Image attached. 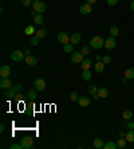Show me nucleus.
Returning <instances> with one entry per match:
<instances>
[{"instance_id":"1","label":"nucleus","mask_w":134,"mask_h":149,"mask_svg":"<svg viewBox=\"0 0 134 149\" xmlns=\"http://www.w3.org/2000/svg\"><path fill=\"white\" fill-rule=\"evenodd\" d=\"M90 46L93 47L94 50H99L102 49V47H105V39L102 38V36H94V38L90 39Z\"/></svg>"},{"instance_id":"2","label":"nucleus","mask_w":134,"mask_h":149,"mask_svg":"<svg viewBox=\"0 0 134 149\" xmlns=\"http://www.w3.org/2000/svg\"><path fill=\"white\" fill-rule=\"evenodd\" d=\"M32 7H34V10L38 12V14H43L46 11V4L42 1V0H35V1H32Z\"/></svg>"},{"instance_id":"3","label":"nucleus","mask_w":134,"mask_h":149,"mask_svg":"<svg viewBox=\"0 0 134 149\" xmlns=\"http://www.w3.org/2000/svg\"><path fill=\"white\" fill-rule=\"evenodd\" d=\"M115 46H117V40H115V38H114V36H110V38L105 39V49H106V50L111 51V50L115 49Z\"/></svg>"},{"instance_id":"4","label":"nucleus","mask_w":134,"mask_h":149,"mask_svg":"<svg viewBox=\"0 0 134 149\" xmlns=\"http://www.w3.org/2000/svg\"><path fill=\"white\" fill-rule=\"evenodd\" d=\"M11 58H12L14 62H20V61L26 59V54L19 51V50H15V51H12V54H11Z\"/></svg>"},{"instance_id":"5","label":"nucleus","mask_w":134,"mask_h":149,"mask_svg":"<svg viewBox=\"0 0 134 149\" xmlns=\"http://www.w3.org/2000/svg\"><path fill=\"white\" fill-rule=\"evenodd\" d=\"M34 86H35V90L43 91L46 89V81L43 78H36L34 82Z\"/></svg>"},{"instance_id":"6","label":"nucleus","mask_w":134,"mask_h":149,"mask_svg":"<svg viewBox=\"0 0 134 149\" xmlns=\"http://www.w3.org/2000/svg\"><path fill=\"white\" fill-rule=\"evenodd\" d=\"M20 144H22V148L23 149H30L32 145H34V139L30 137V136H27V137H24V139L22 140Z\"/></svg>"},{"instance_id":"7","label":"nucleus","mask_w":134,"mask_h":149,"mask_svg":"<svg viewBox=\"0 0 134 149\" xmlns=\"http://www.w3.org/2000/svg\"><path fill=\"white\" fill-rule=\"evenodd\" d=\"M11 75V67L8 65H3L0 67V77L1 78H10Z\"/></svg>"},{"instance_id":"8","label":"nucleus","mask_w":134,"mask_h":149,"mask_svg":"<svg viewBox=\"0 0 134 149\" xmlns=\"http://www.w3.org/2000/svg\"><path fill=\"white\" fill-rule=\"evenodd\" d=\"M91 11H93V6L89 4V3H85L79 7V12H81L82 15H89Z\"/></svg>"},{"instance_id":"9","label":"nucleus","mask_w":134,"mask_h":149,"mask_svg":"<svg viewBox=\"0 0 134 149\" xmlns=\"http://www.w3.org/2000/svg\"><path fill=\"white\" fill-rule=\"evenodd\" d=\"M83 61V54L81 51H74L71 55V62L72 63H82Z\"/></svg>"},{"instance_id":"10","label":"nucleus","mask_w":134,"mask_h":149,"mask_svg":"<svg viewBox=\"0 0 134 149\" xmlns=\"http://www.w3.org/2000/svg\"><path fill=\"white\" fill-rule=\"evenodd\" d=\"M12 86H14V85H12V81H11L10 78H1V81H0V87H1L3 90L11 89Z\"/></svg>"},{"instance_id":"11","label":"nucleus","mask_w":134,"mask_h":149,"mask_svg":"<svg viewBox=\"0 0 134 149\" xmlns=\"http://www.w3.org/2000/svg\"><path fill=\"white\" fill-rule=\"evenodd\" d=\"M56 38H58L59 43H63V45H66V43H69L70 42V36L66 34V32H59Z\"/></svg>"},{"instance_id":"12","label":"nucleus","mask_w":134,"mask_h":149,"mask_svg":"<svg viewBox=\"0 0 134 149\" xmlns=\"http://www.w3.org/2000/svg\"><path fill=\"white\" fill-rule=\"evenodd\" d=\"M81 39H82V35L79 34V32H74V34L70 36V42H71L74 46L78 45L79 42H81Z\"/></svg>"},{"instance_id":"13","label":"nucleus","mask_w":134,"mask_h":149,"mask_svg":"<svg viewBox=\"0 0 134 149\" xmlns=\"http://www.w3.org/2000/svg\"><path fill=\"white\" fill-rule=\"evenodd\" d=\"M78 104L81 108H85V106H89V105L91 104V100H90L89 97H79Z\"/></svg>"},{"instance_id":"14","label":"nucleus","mask_w":134,"mask_h":149,"mask_svg":"<svg viewBox=\"0 0 134 149\" xmlns=\"http://www.w3.org/2000/svg\"><path fill=\"white\" fill-rule=\"evenodd\" d=\"M98 95H99L101 98H107L109 97V89L105 86L99 87V89H98Z\"/></svg>"},{"instance_id":"15","label":"nucleus","mask_w":134,"mask_h":149,"mask_svg":"<svg viewBox=\"0 0 134 149\" xmlns=\"http://www.w3.org/2000/svg\"><path fill=\"white\" fill-rule=\"evenodd\" d=\"M15 95H16V91H15L14 87H11V89H7V90H6V93H4V97L7 98V100L15 98Z\"/></svg>"},{"instance_id":"16","label":"nucleus","mask_w":134,"mask_h":149,"mask_svg":"<svg viewBox=\"0 0 134 149\" xmlns=\"http://www.w3.org/2000/svg\"><path fill=\"white\" fill-rule=\"evenodd\" d=\"M91 65H93V62H91L89 58H85V59L82 61V63H81V66H82V70H90Z\"/></svg>"},{"instance_id":"17","label":"nucleus","mask_w":134,"mask_h":149,"mask_svg":"<svg viewBox=\"0 0 134 149\" xmlns=\"http://www.w3.org/2000/svg\"><path fill=\"white\" fill-rule=\"evenodd\" d=\"M63 51L67 52V54H72V52H74V45H72L71 42H69V43L63 45Z\"/></svg>"},{"instance_id":"18","label":"nucleus","mask_w":134,"mask_h":149,"mask_svg":"<svg viewBox=\"0 0 134 149\" xmlns=\"http://www.w3.org/2000/svg\"><path fill=\"white\" fill-rule=\"evenodd\" d=\"M24 61H26V63H27V65H30V66H35V65L38 63L36 58H35V56H32V55H27Z\"/></svg>"},{"instance_id":"19","label":"nucleus","mask_w":134,"mask_h":149,"mask_svg":"<svg viewBox=\"0 0 134 149\" xmlns=\"http://www.w3.org/2000/svg\"><path fill=\"white\" fill-rule=\"evenodd\" d=\"M94 70H95L97 73H103V70H105V63L101 61V62H97L94 65Z\"/></svg>"},{"instance_id":"20","label":"nucleus","mask_w":134,"mask_h":149,"mask_svg":"<svg viewBox=\"0 0 134 149\" xmlns=\"http://www.w3.org/2000/svg\"><path fill=\"white\" fill-rule=\"evenodd\" d=\"M126 142H127L126 137H119V140L117 141V148H119V149L126 148Z\"/></svg>"},{"instance_id":"21","label":"nucleus","mask_w":134,"mask_h":149,"mask_svg":"<svg viewBox=\"0 0 134 149\" xmlns=\"http://www.w3.org/2000/svg\"><path fill=\"white\" fill-rule=\"evenodd\" d=\"M94 148H97V149H103L105 148V142H103V140H101V139L94 140Z\"/></svg>"},{"instance_id":"22","label":"nucleus","mask_w":134,"mask_h":149,"mask_svg":"<svg viewBox=\"0 0 134 149\" xmlns=\"http://www.w3.org/2000/svg\"><path fill=\"white\" fill-rule=\"evenodd\" d=\"M125 77H126L127 79H134V69L133 67L126 69V71H125Z\"/></svg>"},{"instance_id":"23","label":"nucleus","mask_w":134,"mask_h":149,"mask_svg":"<svg viewBox=\"0 0 134 149\" xmlns=\"http://www.w3.org/2000/svg\"><path fill=\"white\" fill-rule=\"evenodd\" d=\"M35 36H38L39 39H43V38H46L47 36V31H46L44 28H40V30H38L36 31V35Z\"/></svg>"},{"instance_id":"24","label":"nucleus","mask_w":134,"mask_h":149,"mask_svg":"<svg viewBox=\"0 0 134 149\" xmlns=\"http://www.w3.org/2000/svg\"><path fill=\"white\" fill-rule=\"evenodd\" d=\"M34 22L35 23H36V24H43V23H44V17L42 16V14H38L36 15V16H34Z\"/></svg>"},{"instance_id":"25","label":"nucleus","mask_w":134,"mask_h":149,"mask_svg":"<svg viewBox=\"0 0 134 149\" xmlns=\"http://www.w3.org/2000/svg\"><path fill=\"white\" fill-rule=\"evenodd\" d=\"M82 78H83V81H90L91 79V71L90 70H83Z\"/></svg>"},{"instance_id":"26","label":"nucleus","mask_w":134,"mask_h":149,"mask_svg":"<svg viewBox=\"0 0 134 149\" xmlns=\"http://www.w3.org/2000/svg\"><path fill=\"white\" fill-rule=\"evenodd\" d=\"M126 140L129 142H134V129H130V130L126 133Z\"/></svg>"},{"instance_id":"27","label":"nucleus","mask_w":134,"mask_h":149,"mask_svg":"<svg viewBox=\"0 0 134 149\" xmlns=\"http://www.w3.org/2000/svg\"><path fill=\"white\" fill-rule=\"evenodd\" d=\"M98 89H99V87L94 86V85H90V86L87 87V91H89V94L94 95V94H98Z\"/></svg>"},{"instance_id":"28","label":"nucleus","mask_w":134,"mask_h":149,"mask_svg":"<svg viewBox=\"0 0 134 149\" xmlns=\"http://www.w3.org/2000/svg\"><path fill=\"white\" fill-rule=\"evenodd\" d=\"M117 148V142H113V141H107L105 144V148L103 149H115Z\"/></svg>"},{"instance_id":"29","label":"nucleus","mask_w":134,"mask_h":149,"mask_svg":"<svg viewBox=\"0 0 134 149\" xmlns=\"http://www.w3.org/2000/svg\"><path fill=\"white\" fill-rule=\"evenodd\" d=\"M91 49H93L91 46H83L82 50H81V52H82L83 55H89L90 52H91Z\"/></svg>"},{"instance_id":"30","label":"nucleus","mask_w":134,"mask_h":149,"mask_svg":"<svg viewBox=\"0 0 134 149\" xmlns=\"http://www.w3.org/2000/svg\"><path fill=\"white\" fill-rule=\"evenodd\" d=\"M118 34H119V30H118V27L113 26V27L110 28V36H114V38H117Z\"/></svg>"},{"instance_id":"31","label":"nucleus","mask_w":134,"mask_h":149,"mask_svg":"<svg viewBox=\"0 0 134 149\" xmlns=\"http://www.w3.org/2000/svg\"><path fill=\"white\" fill-rule=\"evenodd\" d=\"M122 116H124V118L126 120V121H129V120H130V118L133 117V113H131V110H125V111H124V114H122Z\"/></svg>"},{"instance_id":"32","label":"nucleus","mask_w":134,"mask_h":149,"mask_svg":"<svg viewBox=\"0 0 134 149\" xmlns=\"http://www.w3.org/2000/svg\"><path fill=\"white\" fill-rule=\"evenodd\" d=\"M24 32H26V35H32V34H35V28H34V26H28L26 30H24Z\"/></svg>"},{"instance_id":"33","label":"nucleus","mask_w":134,"mask_h":149,"mask_svg":"<svg viewBox=\"0 0 134 149\" xmlns=\"http://www.w3.org/2000/svg\"><path fill=\"white\" fill-rule=\"evenodd\" d=\"M111 56L110 55H105V56H102V62L105 63V65H109V63H111Z\"/></svg>"},{"instance_id":"34","label":"nucleus","mask_w":134,"mask_h":149,"mask_svg":"<svg viewBox=\"0 0 134 149\" xmlns=\"http://www.w3.org/2000/svg\"><path fill=\"white\" fill-rule=\"evenodd\" d=\"M36 91H38V90H30V91H28L27 97L30 98V100H35V98H36Z\"/></svg>"},{"instance_id":"35","label":"nucleus","mask_w":134,"mask_h":149,"mask_svg":"<svg viewBox=\"0 0 134 149\" xmlns=\"http://www.w3.org/2000/svg\"><path fill=\"white\" fill-rule=\"evenodd\" d=\"M39 40H40V39H39L38 36H32L31 40H30V43H31L32 46H38L39 45Z\"/></svg>"},{"instance_id":"36","label":"nucleus","mask_w":134,"mask_h":149,"mask_svg":"<svg viewBox=\"0 0 134 149\" xmlns=\"http://www.w3.org/2000/svg\"><path fill=\"white\" fill-rule=\"evenodd\" d=\"M15 89V91L16 93H22V90H23V85H20V83H17V85H15V86H12Z\"/></svg>"},{"instance_id":"37","label":"nucleus","mask_w":134,"mask_h":149,"mask_svg":"<svg viewBox=\"0 0 134 149\" xmlns=\"http://www.w3.org/2000/svg\"><path fill=\"white\" fill-rule=\"evenodd\" d=\"M70 98H71V101H78L79 100V95L76 91H72L71 94H70Z\"/></svg>"},{"instance_id":"38","label":"nucleus","mask_w":134,"mask_h":149,"mask_svg":"<svg viewBox=\"0 0 134 149\" xmlns=\"http://www.w3.org/2000/svg\"><path fill=\"white\" fill-rule=\"evenodd\" d=\"M15 100H16L17 102H22V101L24 100V95L22 93H16V95H15Z\"/></svg>"},{"instance_id":"39","label":"nucleus","mask_w":134,"mask_h":149,"mask_svg":"<svg viewBox=\"0 0 134 149\" xmlns=\"http://www.w3.org/2000/svg\"><path fill=\"white\" fill-rule=\"evenodd\" d=\"M118 1H119V0H106V3L109 4L110 7H113V6H117Z\"/></svg>"},{"instance_id":"40","label":"nucleus","mask_w":134,"mask_h":149,"mask_svg":"<svg viewBox=\"0 0 134 149\" xmlns=\"http://www.w3.org/2000/svg\"><path fill=\"white\" fill-rule=\"evenodd\" d=\"M10 149H23L22 148V144H14V145H11Z\"/></svg>"},{"instance_id":"41","label":"nucleus","mask_w":134,"mask_h":149,"mask_svg":"<svg viewBox=\"0 0 134 149\" xmlns=\"http://www.w3.org/2000/svg\"><path fill=\"white\" fill-rule=\"evenodd\" d=\"M22 4H23L24 7H28V6L32 3H31V0H22Z\"/></svg>"},{"instance_id":"42","label":"nucleus","mask_w":134,"mask_h":149,"mask_svg":"<svg viewBox=\"0 0 134 149\" xmlns=\"http://www.w3.org/2000/svg\"><path fill=\"white\" fill-rule=\"evenodd\" d=\"M126 126H127L129 129H134V122H131L130 120H129V122L126 124Z\"/></svg>"},{"instance_id":"43","label":"nucleus","mask_w":134,"mask_h":149,"mask_svg":"<svg viewBox=\"0 0 134 149\" xmlns=\"http://www.w3.org/2000/svg\"><path fill=\"white\" fill-rule=\"evenodd\" d=\"M86 3H89V4H91V6H94V4L97 3V0H86Z\"/></svg>"},{"instance_id":"44","label":"nucleus","mask_w":134,"mask_h":149,"mask_svg":"<svg viewBox=\"0 0 134 149\" xmlns=\"http://www.w3.org/2000/svg\"><path fill=\"white\" fill-rule=\"evenodd\" d=\"M95 59H97V62H101V61H102V56H101V55H97Z\"/></svg>"},{"instance_id":"45","label":"nucleus","mask_w":134,"mask_h":149,"mask_svg":"<svg viewBox=\"0 0 134 149\" xmlns=\"http://www.w3.org/2000/svg\"><path fill=\"white\" fill-rule=\"evenodd\" d=\"M119 137H126V133L122 130V132H119Z\"/></svg>"},{"instance_id":"46","label":"nucleus","mask_w":134,"mask_h":149,"mask_svg":"<svg viewBox=\"0 0 134 149\" xmlns=\"http://www.w3.org/2000/svg\"><path fill=\"white\" fill-rule=\"evenodd\" d=\"M127 81H129V79H127L126 77H124V78H122V83H127Z\"/></svg>"},{"instance_id":"47","label":"nucleus","mask_w":134,"mask_h":149,"mask_svg":"<svg viewBox=\"0 0 134 149\" xmlns=\"http://www.w3.org/2000/svg\"><path fill=\"white\" fill-rule=\"evenodd\" d=\"M24 54H26V56H27V55H31V52H30V50H26V51H24Z\"/></svg>"},{"instance_id":"48","label":"nucleus","mask_w":134,"mask_h":149,"mask_svg":"<svg viewBox=\"0 0 134 149\" xmlns=\"http://www.w3.org/2000/svg\"><path fill=\"white\" fill-rule=\"evenodd\" d=\"M130 8H131V11H134V0L131 1V4H130Z\"/></svg>"}]
</instances>
